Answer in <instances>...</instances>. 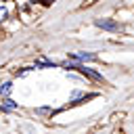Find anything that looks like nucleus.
<instances>
[{"mask_svg": "<svg viewBox=\"0 0 134 134\" xmlns=\"http://www.w3.org/2000/svg\"><path fill=\"white\" fill-rule=\"evenodd\" d=\"M92 98H96V92H86V90H82V88H73L67 103H69V105H82V103L92 100Z\"/></svg>", "mask_w": 134, "mask_h": 134, "instance_id": "3", "label": "nucleus"}, {"mask_svg": "<svg viewBox=\"0 0 134 134\" xmlns=\"http://www.w3.org/2000/svg\"><path fill=\"white\" fill-rule=\"evenodd\" d=\"M2 2H15V0H2Z\"/></svg>", "mask_w": 134, "mask_h": 134, "instance_id": "10", "label": "nucleus"}, {"mask_svg": "<svg viewBox=\"0 0 134 134\" xmlns=\"http://www.w3.org/2000/svg\"><path fill=\"white\" fill-rule=\"evenodd\" d=\"M21 109V105L10 96V98H2V103H0V111L2 113H15V111H19Z\"/></svg>", "mask_w": 134, "mask_h": 134, "instance_id": "5", "label": "nucleus"}, {"mask_svg": "<svg viewBox=\"0 0 134 134\" xmlns=\"http://www.w3.org/2000/svg\"><path fill=\"white\" fill-rule=\"evenodd\" d=\"M13 80H4V82H0V98H10V94H13Z\"/></svg>", "mask_w": 134, "mask_h": 134, "instance_id": "6", "label": "nucleus"}, {"mask_svg": "<svg viewBox=\"0 0 134 134\" xmlns=\"http://www.w3.org/2000/svg\"><path fill=\"white\" fill-rule=\"evenodd\" d=\"M34 113H36L38 117H50V115H54L57 111H54L50 105H42V107H36V109H34Z\"/></svg>", "mask_w": 134, "mask_h": 134, "instance_id": "7", "label": "nucleus"}, {"mask_svg": "<svg viewBox=\"0 0 134 134\" xmlns=\"http://www.w3.org/2000/svg\"><path fill=\"white\" fill-rule=\"evenodd\" d=\"M94 27L103 29V31H109V34H119L124 31V25L117 21V19H109V17H98L94 19Z\"/></svg>", "mask_w": 134, "mask_h": 134, "instance_id": "1", "label": "nucleus"}, {"mask_svg": "<svg viewBox=\"0 0 134 134\" xmlns=\"http://www.w3.org/2000/svg\"><path fill=\"white\" fill-rule=\"evenodd\" d=\"M29 71H34V65H31V67H19V69L15 71V75H17V77H23V75H27Z\"/></svg>", "mask_w": 134, "mask_h": 134, "instance_id": "8", "label": "nucleus"}, {"mask_svg": "<svg viewBox=\"0 0 134 134\" xmlns=\"http://www.w3.org/2000/svg\"><path fill=\"white\" fill-rule=\"evenodd\" d=\"M54 67L61 69V61H52V59H48L46 54H40V57L34 61V69H54Z\"/></svg>", "mask_w": 134, "mask_h": 134, "instance_id": "4", "label": "nucleus"}, {"mask_svg": "<svg viewBox=\"0 0 134 134\" xmlns=\"http://www.w3.org/2000/svg\"><path fill=\"white\" fill-rule=\"evenodd\" d=\"M67 59L75 61V63H82V65H88V63H96L98 54L92 52V50H75V52H67Z\"/></svg>", "mask_w": 134, "mask_h": 134, "instance_id": "2", "label": "nucleus"}, {"mask_svg": "<svg viewBox=\"0 0 134 134\" xmlns=\"http://www.w3.org/2000/svg\"><path fill=\"white\" fill-rule=\"evenodd\" d=\"M40 2H42V4H52L54 0H40Z\"/></svg>", "mask_w": 134, "mask_h": 134, "instance_id": "9", "label": "nucleus"}]
</instances>
